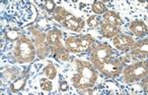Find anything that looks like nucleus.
<instances>
[{"instance_id":"obj_1","label":"nucleus","mask_w":148,"mask_h":95,"mask_svg":"<svg viewBox=\"0 0 148 95\" xmlns=\"http://www.w3.org/2000/svg\"><path fill=\"white\" fill-rule=\"evenodd\" d=\"M78 75L73 77V84L77 88H89L94 85L97 73L90 65L84 62H78Z\"/></svg>"},{"instance_id":"obj_2","label":"nucleus","mask_w":148,"mask_h":95,"mask_svg":"<svg viewBox=\"0 0 148 95\" xmlns=\"http://www.w3.org/2000/svg\"><path fill=\"white\" fill-rule=\"evenodd\" d=\"M16 56L18 61L21 63L24 62H31L34 59L35 55V47L32 42L26 37H22L17 42L16 47Z\"/></svg>"},{"instance_id":"obj_3","label":"nucleus","mask_w":148,"mask_h":95,"mask_svg":"<svg viewBox=\"0 0 148 95\" xmlns=\"http://www.w3.org/2000/svg\"><path fill=\"white\" fill-rule=\"evenodd\" d=\"M121 63L119 60H113V59L111 58L108 61L98 63L95 66H96L103 73H106L107 75H110V77H116V75L120 73L121 70Z\"/></svg>"},{"instance_id":"obj_4","label":"nucleus","mask_w":148,"mask_h":95,"mask_svg":"<svg viewBox=\"0 0 148 95\" xmlns=\"http://www.w3.org/2000/svg\"><path fill=\"white\" fill-rule=\"evenodd\" d=\"M147 75L146 62L134 64L125 71V77L127 80H135Z\"/></svg>"},{"instance_id":"obj_5","label":"nucleus","mask_w":148,"mask_h":95,"mask_svg":"<svg viewBox=\"0 0 148 95\" xmlns=\"http://www.w3.org/2000/svg\"><path fill=\"white\" fill-rule=\"evenodd\" d=\"M113 55V50L107 44H102L96 47L92 52V62L96 65L98 63L108 61Z\"/></svg>"},{"instance_id":"obj_6","label":"nucleus","mask_w":148,"mask_h":95,"mask_svg":"<svg viewBox=\"0 0 148 95\" xmlns=\"http://www.w3.org/2000/svg\"><path fill=\"white\" fill-rule=\"evenodd\" d=\"M114 45L121 50H128L130 48H132L134 46V40L125 34H118L114 35Z\"/></svg>"},{"instance_id":"obj_7","label":"nucleus","mask_w":148,"mask_h":95,"mask_svg":"<svg viewBox=\"0 0 148 95\" xmlns=\"http://www.w3.org/2000/svg\"><path fill=\"white\" fill-rule=\"evenodd\" d=\"M130 30L137 36H142L147 34V27L142 21H134L130 25Z\"/></svg>"},{"instance_id":"obj_8","label":"nucleus","mask_w":148,"mask_h":95,"mask_svg":"<svg viewBox=\"0 0 148 95\" xmlns=\"http://www.w3.org/2000/svg\"><path fill=\"white\" fill-rule=\"evenodd\" d=\"M120 30H119V26H114V25H112V24H109V23H105L104 25L102 26V34L105 35L107 37H112L114 35L118 34Z\"/></svg>"},{"instance_id":"obj_9","label":"nucleus","mask_w":148,"mask_h":95,"mask_svg":"<svg viewBox=\"0 0 148 95\" xmlns=\"http://www.w3.org/2000/svg\"><path fill=\"white\" fill-rule=\"evenodd\" d=\"M63 26L65 28H69V30L78 32V30H80L81 28H83V27H84V22H83L81 19H76L75 17H74L73 19H71V20L64 22Z\"/></svg>"},{"instance_id":"obj_10","label":"nucleus","mask_w":148,"mask_h":95,"mask_svg":"<svg viewBox=\"0 0 148 95\" xmlns=\"http://www.w3.org/2000/svg\"><path fill=\"white\" fill-rule=\"evenodd\" d=\"M66 46L68 47V49L75 53H80V52H84L82 49V47L80 46L79 43V38L78 37H70L66 40Z\"/></svg>"},{"instance_id":"obj_11","label":"nucleus","mask_w":148,"mask_h":95,"mask_svg":"<svg viewBox=\"0 0 148 95\" xmlns=\"http://www.w3.org/2000/svg\"><path fill=\"white\" fill-rule=\"evenodd\" d=\"M104 18H105V20H106L107 23L112 24V25L119 26L121 24V19H120V17H119V15L116 13H114L113 11L106 12V13H105Z\"/></svg>"},{"instance_id":"obj_12","label":"nucleus","mask_w":148,"mask_h":95,"mask_svg":"<svg viewBox=\"0 0 148 95\" xmlns=\"http://www.w3.org/2000/svg\"><path fill=\"white\" fill-rule=\"evenodd\" d=\"M92 9L96 14H103V13H106V11H107L105 4L100 1H95L92 6Z\"/></svg>"},{"instance_id":"obj_13","label":"nucleus","mask_w":148,"mask_h":95,"mask_svg":"<svg viewBox=\"0 0 148 95\" xmlns=\"http://www.w3.org/2000/svg\"><path fill=\"white\" fill-rule=\"evenodd\" d=\"M59 38H60V32H59V30H53V32L49 34L47 40L51 44H53V43H56L57 40H59Z\"/></svg>"},{"instance_id":"obj_14","label":"nucleus","mask_w":148,"mask_h":95,"mask_svg":"<svg viewBox=\"0 0 148 95\" xmlns=\"http://www.w3.org/2000/svg\"><path fill=\"white\" fill-rule=\"evenodd\" d=\"M25 84H26L25 78H20V80H16V82L11 85V90L13 92H17L19 90L23 89V87L25 86Z\"/></svg>"},{"instance_id":"obj_15","label":"nucleus","mask_w":148,"mask_h":95,"mask_svg":"<svg viewBox=\"0 0 148 95\" xmlns=\"http://www.w3.org/2000/svg\"><path fill=\"white\" fill-rule=\"evenodd\" d=\"M45 73L47 75V77L52 80V78H54L56 75V70L52 65H49L46 69H45Z\"/></svg>"},{"instance_id":"obj_16","label":"nucleus","mask_w":148,"mask_h":95,"mask_svg":"<svg viewBox=\"0 0 148 95\" xmlns=\"http://www.w3.org/2000/svg\"><path fill=\"white\" fill-rule=\"evenodd\" d=\"M100 24V19L97 16H92L88 19V25L91 28H97Z\"/></svg>"},{"instance_id":"obj_17","label":"nucleus","mask_w":148,"mask_h":95,"mask_svg":"<svg viewBox=\"0 0 148 95\" xmlns=\"http://www.w3.org/2000/svg\"><path fill=\"white\" fill-rule=\"evenodd\" d=\"M40 87L44 90L51 91L52 89V84L51 82V80H42V82H40Z\"/></svg>"},{"instance_id":"obj_18","label":"nucleus","mask_w":148,"mask_h":95,"mask_svg":"<svg viewBox=\"0 0 148 95\" xmlns=\"http://www.w3.org/2000/svg\"><path fill=\"white\" fill-rule=\"evenodd\" d=\"M6 36H7V38L10 39V40H15L19 37V32H17V30H9V32H6Z\"/></svg>"},{"instance_id":"obj_19","label":"nucleus","mask_w":148,"mask_h":95,"mask_svg":"<svg viewBox=\"0 0 148 95\" xmlns=\"http://www.w3.org/2000/svg\"><path fill=\"white\" fill-rule=\"evenodd\" d=\"M54 7H56V4H54L53 1H51V0H47V1H46V9L49 12L53 11Z\"/></svg>"},{"instance_id":"obj_20","label":"nucleus","mask_w":148,"mask_h":95,"mask_svg":"<svg viewBox=\"0 0 148 95\" xmlns=\"http://www.w3.org/2000/svg\"><path fill=\"white\" fill-rule=\"evenodd\" d=\"M68 88V85L66 82H61V85H60V89L62 90V91H66Z\"/></svg>"}]
</instances>
